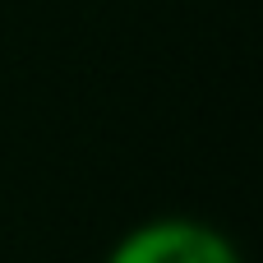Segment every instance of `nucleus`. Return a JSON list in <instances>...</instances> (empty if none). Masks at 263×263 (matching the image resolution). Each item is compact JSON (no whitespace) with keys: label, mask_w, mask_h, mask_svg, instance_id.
<instances>
[{"label":"nucleus","mask_w":263,"mask_h":263,"mask_svg":"<svg viewBox=\"0 0 263 263\" xmlns=\"http://www.w3.org/2000/svg\"><path fill=\"white\" fill-rule=\"evenodd\" d=\"M106 263H245L236 240L199 217H148L129 227Z\"/></svg>","instance_id":"f257e3e1"}]
</instances>
